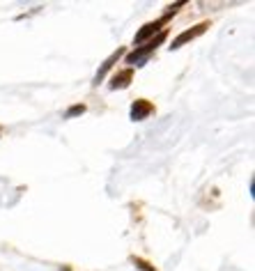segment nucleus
Here are the masks:
<instances>
[{"mask_svg":"<svg viewBox=\"0 0 255 271\" xmlns=\"http://www.w3.org/2000/svg\"><path fill=\"white\" fill-rule=\"evenodd\" d=\"M163 39H165V32H159V37H156V39H152L147 46H140V49H136L134 53H129V56H126V65H134V62H140L143 58L147 56V53H152V51H154L156 46H159Z\"/></svg>","mask_w":255,"mask_h":271,"instance_id":"obj_1","label":"nucleus"},{"mask_svg":"<svg viewBox=\"0 0 255 271\" xmlns=\"http://www.w3.org/2000/svg\"><path fill=\"white\" fill-rule=\"evenodd\" d=\"M205 28H207V23H200V25H195L193 30H184L175 41H173V46H170V49H180V46H184L186 41L195 39L198 35H202V32H205Z\"/></svg>","mask_w":255,"mask_h":271,"instance_id":"obj_2","label":"nucleus"},{"mask_svg":"<svg viewBox=\"0 0 255 271\" xmlns=\"http://www.w3.org/2000/svg\"><path fill=\"white\" fill-rule=\"evenodd\" d=\"M150 113H152V104L145 99H138L131 106V120H145Z\"/></svg>","mask_w":255,"mask_h":271,"instance_id":"obj_3","label":"nucleus"},{"mask_svg":"<svg viewBox=\"0 0 255 271\" xmlns=\"http://www.w3.org/2000/svg\"><path fill=\"white\" fill-rule=\"evenodd\" d=\"M165 23V19H159V21H154V23H147V25H143V30L136 35V44H143V41L147 39V37H152L156 30H159L161 25Z\"/></svg>","mask_w":255,"mask_h":271,"instance_id":"obj_4","label":"nucleus"},{"mask_svg":"<svg viewBox=\"0 0 255 271\" xmlns=\"http://www.w3.org/2000/svg\"><path fill=\"white\" fill-rule=\"evenodd\" d=\"M131 76H134V71H131V69L115 74V76H113V83H110V87H113V90H117V87H126V85H129V80H131Z\"/></svg>","mask_w":255,"mask_h":271,"instance_id":"obj_5","label":"nucleus"},{"mask_svg":"<svg viewBox=\"0 0 255 271\" xmlns=\"http://www.w3.org/2000/svg\"><path fill=\"white\" fill-rule=\"evenodd\" d=\"M120 56H122V51H117V53H113V56H110V58H108V60H106V62H104V67H101V69H99V74H97L95 83H99V80H101V78H104V76H106V71H108V69H110V67H113V62H115V60H117V58H120Z\"/></svg>","mask_w":255,"mask_h":271,"instance_id":"obj_6","label":"nucleus"},{"mask_svg":"<svg viewBox=\"0 0 255 271\" xmlns=\"http://www.w3.org/2000/svg\"><path fill=\"white\" fill-rule=\"evenodd\" d=\"M85 111V106H74V108H69V113H67V115H78V113H83Z\"/></svg>","mask_w":255,"mask_h":271,"instance_id":"obj_7","label":"nucleus"}]
</instances>
